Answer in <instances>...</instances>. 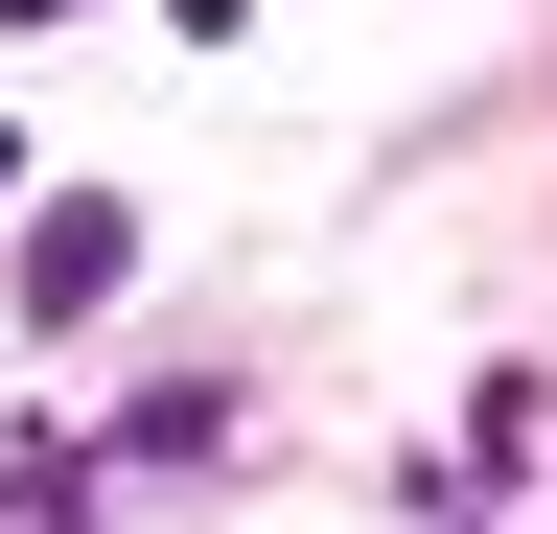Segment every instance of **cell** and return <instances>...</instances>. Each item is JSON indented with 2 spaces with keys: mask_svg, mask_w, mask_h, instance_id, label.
<instances>
[{
  "mask_svg": "<svg viewBox=\"0 0 557 534\" xmlns=\"http://www.w3.org/2000/svg\"><path fill=\"white\" fill-rule=\"evenodd\" d=\"M116 256H139V210H47V233H24V325H94Z\"/></svg>",
  "mask_w": 557,
  "mask_h": 534,
  "instance_id": "6da1fadb",
  "label": "cell"
},
{
  "mask_svg": "<svg viewBox=\"0 0 557 534\" xmlns=\"http://www.w3.org/2000/svg\"><path fill=\"white\" fill-rule=\"evenodd\" d=\"M0 24H70V0H0Z\"/></svg>",
  "mask_w": 557,
  "mask_h": 534,
  "instance_id": "7a4b0ae2",
  "label": "cell"
},
{
  "mask_svg": "<svg viewBox=\"0 0 557 534\" xmlns=\"http://www.w3.org/2000/svg\"><path fill=\"white\" fill-rule=\"evenodd\" d=\"M0 186H24V163H0Z\"/></svg>",
  "mask_w": 557,
  "mask_h": 534,
  "instance_id": "3957f363",
  "label": "cell"
}]
</instances>
